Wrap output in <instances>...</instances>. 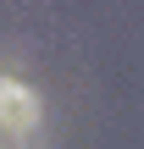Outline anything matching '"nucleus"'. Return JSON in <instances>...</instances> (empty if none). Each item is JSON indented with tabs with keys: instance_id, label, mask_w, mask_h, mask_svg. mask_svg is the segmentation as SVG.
<instances>
[{
	"instance_id": "nucleus-1",
	"label": "nucleus",
	"mask_w": 144,
	"mask_h": 149,
	"mask_svg": "<svg viewBox=\"0 0 144 149\" xmlns=\"http://www.w3.org/2000/svg\"><path fill=\"white\" fill-rule=\"evenodd\" d=\"M39 94L22 83V77H6L0 72V133L6 138H33L39 133Z\"/></svg>"
}]
</instances>
